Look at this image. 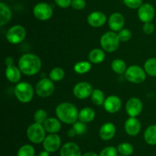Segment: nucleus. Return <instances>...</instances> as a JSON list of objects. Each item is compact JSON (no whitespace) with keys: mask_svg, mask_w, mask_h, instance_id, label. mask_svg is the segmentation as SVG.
Instances as JSON below:
<instances>
[{"mask_svg":"<svg viewBox=\"0 0 156 156\" xmlns=\"http://www.w3.org/2000/svg\"><path fill=\"white\" fill-rule=\"evenodd\" d=\"M18 67L24 74L33 76L41 70V61L39 57L34 54H24L18 61Z\"/></svg>","mask_w":156,"mask_h":156,"instance_id":"f257e3e1","label":"nucleus"},{"mask_svg":"<svg viewBox=\"0 0 156 156\" xmlns=\"http://www.w3.org/2000/svg\"><path fill=\"white\" fill-rule=\"evenodd\" d=\"M56 115L58 119L66 124H74L79 119V111L71 102H61L56 106Z\"/></svg>","mask_w":156,"mask_h":156,"instance_id":"f03ea898","label":"nucleus"},{"mask_svg":"<svg viewBox=\"0 0 156 156\" xmlns=\"http://www.w3.org/2000/svg\"><path fill=\"white\" fill-rule=\"evenodd\" d=\"M120 40L114 32H108L104 34L100 40L102 49L107 52H114L118 48Z\"/></svg>","mask_w":156,"mask_h":156,"instance_id":"7ed1b4c3","label":"nucleus"},{"mask_svg":"<svg viewBox=\"0 0 156 156\" xmlns=\"http://www.w3.org/2000/svg\"><path fill=\"white\" fill-rule=\"evenodd\" d=\"M15 95L20 102L27 103L33 99V87L27 82L18 83L15 87Z\"/></svg>","mask_w":156,"mask_h":156,"instance_id":"20e7f679","label":"nucleus"},{"mask_svg":"<svg viewBox=\"0 0 156 156\" xmlns=\"http://www.w3.org/2000/svg\"><path fill=\"white\" fill-rule=\"evenodd\" d=\"M27 136L29 140L33 143H41L46 138V130L42 124L34 122L27 128Z\"/></svg>","mask_w":156,"mask_h":156,"instance_id":"39448f33","label":"nucleus"},{"mask_svg":"<svg viewBox=\"0 0 156 156\" xmlns=\"http://www.w3.org/2000/svg\"><path fill=\"white\" fill-rule=\"evenodd\" d=\"M145 70L138 65H132L126 69L125 77L128 81L133 84H141L146 78Z\"/></svg>","mask_w":156,"mask_h":156,"instance_id":"423d86ee","label":"nucleus"},{"mask_svg":"<svg viewBox=\"0 0 156 156\" xmlns=\"http://www.w3.org/2000/svg\"><path fill=\"white\" fill-rule=\"evenodd\" d=\"M55 90V86L53 80L48 78H43L39 80L35 87L36 93L40 97H48L51 96Z\"/></svg>","mask_w":156,"mask_h":156,"instance_id":"0eeeda50","label":"nucleus"},{"mask_svg":"<svg viewBox=\"0 0 156 156\" xmlns=\"http://www.w3.org/2000/svg\"><path fill=\"white\" fill-rule=\"evenodd\" d=\"M26 30L21 25H14L8 30L6 38L8 41L12 44H17L23 41L25 38Z\"/></svg>","mask_w":156,"mask_h":156,"instance_id":"6e6552de","label":"nucleus"},{"mask_svg":"<svg viewBox=\"0 0 156 156\" xmlns=\"http://www.w3.org/2000/svg\"><path fill=\"white\" fill-rule=\"evenodd\" d=\"M53 8L50 5L46 2L37 3L34 7V15L41 21H47L53 15Z\"/></svg>","mask_w":156,"mask_h":156,"instance_id":"1a4fd4ad","label":"nucleus"},{"mask_svg":"<svg viewBox=\"0 0 156 156\" xmlns=\"http://www.w3.org/2000/svg\"><path fill=\"white\" fill-rule=\"evenodd\" d=\"M44 150L49 151L50 153L55 152L57 151L61 145V139L59 135L56 133H50L46 136L45 139L43 142Z\"/></svg>","mask_w":156,"mask_h":156,"instance_id":"9d476101","label":"nucleus"},{"mask_svg":"<svg viewBox=\"0 0 156 156\" xmlns=\"http://www.w3.org/2000/svg\"><path fill=\"white\" fill-rule=\"evenodd\" d=\"M93 88L88 82H79L75 85L73 88V94L78 99H86L91 95Z\"/></svg>","mask_w":156,"mask_h":156,"instance_id":"9b49d317","label":"nucleus"},{"mask_svg":"<svg viewBox=\"0 0 156 156\" xmlns=\"http://www.w3.org/2000/svg\"><path fill=\"white\" fill-rule=\"evenodd\" d=\"M155 9L149 3H144L138 9V17L143 22H151L155 17Z\"/></svg>","mask_w":156,"mask_h":156,"instance_id":"f8f14e48","label":"nucleus"},{"mask_svg":"<svg viewBox=\"0 0 156 156\" xmlns=\"http://www.w3.org/2000/svg\"><path fill=\"white\" fill-rule=\"evenodd\" d=\"M143 105L139 98L133 97L127 101L126 104V112L130 117H136L141 113Z\"/></svg>","mask_w":156,"mask_h":156,"instance_id":"ddd939ff","label":"nucleus"},{"mask_svg":"<svg viewBox=\"0 0 156 156\" xmlns=\"http://www.w3.org/2000/svg\"><path fill=\"white\" fill-rule=\"evenodd\" d=\"M122 106L121 99L117 96H110L105 99L104 107L107 112L110 113H115L120 110Z\"/></svg>","mask_w":156,"mask_h":156,"instance_id":"4468645a","label":"nucleus"},{"mask_svg":"<svg viewBox=\"0 0 156 156\" xmlns=\"http://www.w3.org/2000/svg\"><path fill=\"white\" fill-rule=\"evenodd\" d=\"M124 128L126 132L129 136H136L141 130V123L136 117H129L125 122Z\"/></svg>","mask_w":156,"mask_h":156,"instance_id":"2eb2a0df","label":"nucleus"},{"mask_svg":"<svg viewBox=\"0 0 156 156\" xmlns=\"http://www.w3.org/2000/svg\"><path fill=\"white\" fill-rule=\"evenodd\" d=\"M87 21L89 25L94 28H98L105 24L107 21V17L103 12L95 11L88 15Z\"/></svg>","mask_w":156,"mask_h":156,"instance_id":"dca6fc26","label":"nucleus"},{"mask_svg":"<svg viewBox=\"0 0 156 156\" xmlns=\"http://www.w3.org/2000/svg\"><path fill=\"white\" fill-rule=\"evenodd\" d=\"M125 20L122 14L119 13V12H115L113 13L112 15L110 16L109 20H108V24L109 27L113 32H120L122 30L124 25Z\"/></svg>","mask_w":156,"mask_h":156,"instance_id":"f3484780","label":"nucleus"},{"mask_svg":"<svg viewBox=\"0 0 156 156\" xmlns=\"http://www.w3.org/2000/svg\"><path fill=\"white\" fill-rule=\"evenodd\" d=\"M116 134V127L111 122H106L101 125L99 131V136L104 141L111 140Z\"/></svg>","mask_w":156,"mask_h":156,"instance_id":"a211bd4d","label":"nucleus"},{"mask_svg":"<svg viewBox=\"0 0 156 156\" xmlns=\"http://www.w3.org/2000/svg\"><path fill=\"white\" fill-rule=\"evenodd\" d=\"M60 156H82L79 145L74 142L64 144L60 149Z\"/></svg>","mask_w":156,"mask_h":156,"instance_id":"6ab92c4d","label":"nucleus"},{"mask_svg":"<svg viewBox=\"0 0 156 156\" xmlns=\"http://www.w3.org/2000/svg\"><path fill=\"white\" fill-rule=\"evenodd\" d=\"M21 71L20 70L19 67H17L16 66H9L6 67L5 70V76L6 78L9 80L10 82L16 84L21 79Z\"/></svg>","mask_w":156,"mask_h":156,"instance_id":"aec40b11","label":"nucleus"},{"mask_svg":"<svg viewBox=\"0 0 156 156\" xmlns=\"http://www.w3.org/2000/svg\"><path fill=\"white\" fill-rule=\"evenodd\" d=\"M44 127L46 132L49 133H57L61 129V122L56 118H47L44 122Z\"/></svg>","mask_w":156,"mask_h":156,"instance_id":"412c9836","label":"nucleus"},{"mask_svg":"<svg viewBox=\"0 0 156 156\" xmlns=\"http://www.w3.org/2000/svg\"><path fill=\"white\" fill-rule=\"evenodd\" d=\"M95 117V112L91 107H85L79 113V119L84 123L91 122Z\"/></svg>","mask_w":156,"mask_h":156,"instance_id":"4be33fe9","label":"nucleus"},{"mask_svg":"<svg viewBox=\"0 0 156 156\" xmlns=\"http://www.w3.org/2000/svg\"><path fill=\"white\" fill-rule=\"evenodd\" d=\"M12 18V11L4 2L0 3V26L7 24Z\"/></svg>","mask_w":156,"mask_h":156,"instance_id":"5701e85b","label":"nucleus"},{"mask_svg":"<svg viewBox=\"0 0 156 156\" xmlns=\"http://www.w3.org/2000/svg\"><path fill=\"white\" fill-rule=\"evenodd\" d=\"M86 125L82 122H76L73 124V127L67 132L69 137H75L76 136H82L86 132Z\"/></svg>","mask_w":156,"mask_h":156,"instance_id":"b1692460","label":"nucleus"},{"mask_svg":"<svg viewBox=\"0 0 156 156\" xmlns=\"http://www.w3.org/2000/svg\"><path fill=\"white\" fill-rule=\"evenodd\" d=\"M105 58V53L103 49L94 48L90 51L88 59L93 64H100L103 62Z\"/></svg>","mask_w":156,"mask_h":156,"instance_id":"393cba45","label":"nucleus"},{"mask_svg":"<svg viewBox=\"0 0 156 156\" xmlns=\"http://www.w3.org/2000/svg\"><path fill=\"white\" fill-rule=\"evenodd\" d=\"M144 139L149 145H156V125H152L146 128L144 132Z\"/></svg>","mask_w":156,"mask_h":156,"instance_id":"a878e982","label":"nucleus"},{"mask_svg":"<svg viewBox=\"0 0 156 156\" xmlns=\"http://www.w3.org/2000/svg\"><path fill=\"white\" fill-rule=\"evenodd\" d=\"M111 68L116 73L118 74H122V73H125L127 69L126 67V64L123 60L121 59H115L111 63Z\"/></svg>","mask_w":156,"mask_h":156,"instance_id":"bb28decb","label":"nucleus"},{"mask_svg":"<svg viewBox=\"0 0 156 156\" xmlns=\"http://www.w3.org/2000/svg\"><path fill=\"white\" fill-rule=\"evenodd\" d=\"M91 100L94 102L95 105L101 106L104 105V102L105 101V93L102 90H99V89H95L93 90L92 93L91 95Z\"/></svg>","mask_w":156,"mask_h":156,"instance_id":"cd10ccee","label":"nucleus"},{"mask_svg":"<svg viewBox=\"0 0 156 156\" xmlns=\"http://www.w3.org/2000/svg\"><path fill=\"white\" fill-rule=\"evenodd\" d=\"M144 70L146 73L156 76V58H151L145 62Z\"/></svg>","mask_w":156,"mask_h":156,"instance_id":"c85d7f7f","label":"nucleus"},{"mask_svg":"<svg viewBox=\"0 0 156 156\" xmlns=\"http://www.w3.org/2000/svg\"><path fill=\"white\" fill-rule=\"evenodd\" d=\"M117 151L120 154L123 156H129L133 153V146L128 142H123L119 144L117 146Z\"/></svg>","mask_w":156,"mask_h":156,"instance_id":"c756f323","label":"nucleus"},{"mask_svg":"<svg viewBox=\"0 0 156 156\" xmlns=\"http://www.w3.org/2000/svg\"><path fill=\"white\" fill-rule=\"evenodd\" d=\"M91 69V63L88 61H80L75 64L74 70L79 74H84L89 71Z\"/></svg>","mask_w":156,"mask_h":156,"instance_id":"7c9ffc66","label":"nucleus"},{"mask_svg":"<svg viewBox=\"0 0 156 156\" xmlns=\"http://www.w3.org/2000/svg\"><path fill=\"white\" fill-rule=\"evenodd\" d=\"M35 150L32 145L29 144L22 145L18 149L17 156H34Z\"/></svg>","mask_w":156,"mask_h":156,"instance_id":"2f4dec72","label":"nucleus"},{"mask_svg":"<svg viewBox=\"0 0 156 156\" xmlns=\"http://www.w3.org/2000/svg\"><path fill=\"white\" fill-rule=\"evenodd\" d=\"M65 76V72L61 67H55L50 72V79L53 81H59L62 80Z\"/></svg>","mask_w":156,"mask_h":156,"instance_id":"473e14b6","label":"nucleus"},{"mask_svg":"<svg viewBox=\"0 0 156 156\" xmlns=\"http://www.w3.org/2000/svg\"><path fill=\"white\" fill-rule=\"evenodd\" d=\"M34 119L35 122H37L40 124H44V122L47 119V113L43 109L37 110L34 113Z\"/></svg>","mask_w":156,"mask_h":156,"instance_id":"72a5a7b5","label":"nucleus"},{"mask_svg":"<svg viewBox=\"0 0 156 156\" xmlns=\"http://www.w3.org/2000/svg\"><path fill=\"white\" fill-rule=\"evenodd\" d=\"M99 156H118V151L115 147L108 146L101 150Z\"/></svg>","mask_w":156,"mask_h":156,"instance_id":"f704fd0d","label":"nucleus"},{"mask_svg":"<svg viewBox=\"0 0 156 156\" xmlns=\"http://www.w3.org/2000/svg\"><path fill=\"white\" fill-rule=\"evenodd\" d=\"M118 35L119 38H120V41H123V42H126L128 41L132 37V33H131L130 31L127 28H123L122 30H120L119 32Z\"/></svg>","mask_w":156,"mask_h":156,"instance_id":"c9c22d12","label":"nucleus"},{"mask_svg":"<svg viewBox=\"0 0 156 156\" xmlns=\"http://www.w3.org/2000/svg\"><path fill=\"white\" fill-rule=\"evenodd\" d=\"M123 2L130 9H139L143 5V0H123Z\"/></svg>","mask_w":156,"mask_h":156,"instance_id":"e433bc0d","label":"nucleus"},{"mask_svg":"<svg viewBox=\"0 0 156 156\" xmlns=\"http://www.w3.org/2000/svg\"><path fill=\"white\" fill-rule=\"evenodd\" d=\"M86 6L85 0H72L71 6L76 10H82Z\"/></svg>","mask_w":156,"mask_h":156,"instance_id":"4c0bfd02","label":"nucleus"},{"mask_svg":"<svg viewBox=\"0 0 156 156\" xmlns=\"http://www.w3.org/2000/svg\"><path fill=\"white\" fill-rule=\"evenodd\" d=\"M143 30L145 34L149 35H151V34L153 33L154 30H155V26H154V24H152V21H151V22L144 23L143 27Z\"/></svg>","mask_w":156,"mask_h":156,"instance_id":"58836bf2","label":"nucleus"},{"mask_svg":"<svg viewBox=\"0 0 156 156\" xmlns=\"http://www.w3.org/2000/svg\"><path fill=\"white\" fill-rule=\"evenodd\" d=\"M54 2L59 7L62 9L68 8L69 6H71L72 3V0H54Z\"/></svg>","mask_w":156,"mask_h":156,"instance_id":"ea45409f","label":"nucleus"},{"mask_svg":"<svg viewBox=\"0 0 156 156\" xmlns=\"http://www.w3.org/2000/svg\"><path fill=\"white\" fill-rule=\"evenodd\" d=\"M13 63H14V61H13V58H12V57H8V58H6L5 60V64L7 65V67L13 65Z\"/></svg>","mask_w":156,"mask_h":156,"instance_id":"a19ab883","label":"nucleus"},{"mask_svg":"<svg viewBox=\"0 0 156 156\" xmlns=\"http://www.w3.org/2000/svg\"><path fill=\"white\" fill-rule=\"evenodd\" d=\"M38 156H50V154L49 151L44 150V151H41V152L39 153V154H38Z\"/></svg>","mask_w":156,"mask_h":156,"instance_id":"79ce46f5","label":"nucleus"},{"mask_svg":"<svg viewBox=\"0 0 156 156\" xmlns=\"http://www.w3.org/2000/svg\"><path fill=\"white\" fill-rule=\"evenodd\" d=\"M82 156H98V154H96L95 152H93V151H88V152L85 153Z\"/></svg>","mask_w":156,"mask_h":156,"instance_id":"37998d69","label":"nucleus"},{"mask_svg":"<svg viewBox=\"0 0 156 156\" xmlns=\"http://www.w3.org/2000/svg\"><path fill=\"white\" fill-rule=\"evenodd\" d=\"M118 156H123V155H122V154H120V155H118Z\"/></svg>","mask_w":156,"mask_h":156,"instance_id":"c03bdc74","label":"nucleus"}]
</instances>
